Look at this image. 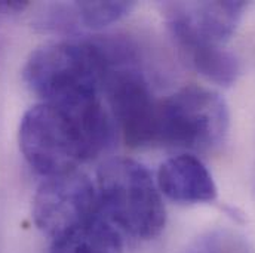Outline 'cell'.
Returning <instances> with one entry per match:
<instances>
[{"label": "cell", "instance_id": "cell-1", "mask_svg": "<svg viewBox=\"0 0 255 253\" xmlns=\"http://www.w3.org/2000/svg\"><path fill=\"white\" fill-rule=\"evenodd\" d=\"M115 132L100 98L74 105L40 102L22 116L18 141L31 169L51 178L74 172L107 151Z\"/></svg>", "mask_w": 255, "mask_h": 253}, {"label": "cell", "instance_id": "cell-2", "mask_svg": "<svg viewBox=\"0 0 255 253\" xmlns=\"http://www.w3.org/2000/svg\"><path fill=\"white\" fill-rule=\"evenodd\" d=\"M109 71L100 39L61 40L34 49L22 79L42 102L74 105L100 98Z\"/></svg>", "mask_w": 255, "mask_h": 253}, {"label": "cell", "instance_id": "cell-3", "mask_svg": "<svg viewBox=\"0 0 255 253\" xmlns=\"http://www.w3.org/2000/svg\"><path fill=\"white\" fill-rule=\"evenodd\" d=\"M97 192L101 215L129 236L151 240L163 231L165 204L144 165L127 157L107 160L98 170Z\"/></svg>", "mask_w": 255, "mask_h": 253}, {"label": "cell", "instance_id": "cell-4", "mask_svg": "<svg viewBox=\"0 0 255 253\" xmlns=\"http://www.w3.org/2000/svg\"><path fill=\"white\" fill-rule=\"evenodd\" d=\"M230 113L224 98L208 87L190 84L160 101L157 145L208 151L227 138Z\"/></svg>", "mask_w": 255, "mask_h": 253}, {"label": "cell", "instance_id": "cell-5", "mask_svg": "<svg viewBox=\"0 0 255 253\" xmlns=\"http://www.w3.org/2000/svg\"><path fill=\"white\" fill-rule=\"evenodd\" d=\"M104 90L112 111V119L127 145L142 148L157 145V123L160 101L136 67L110 70Z\"/></svg>", "mask_w": 255, "mask_h": 253}, {"label": "cell", "instance_id": "cell-6", "mask_svg": "<svg viewBox=\"0 0 255 253\" xmlns=\"http://www.w3.org/2000/svg\"><path fill=\"white\" fill-rule=\"evenodd\" d=\"M100 213L95 185L77 170L46 178L33 198L34 224L52 239Z\"/></svg>", "mask_w": 255, "mask_h": 253}, {"label": "cell", "instance_id": "cell-7", "mask_svg": "<svg viewBox=\"0 0 255 253\" xmlns=\"http://www.w3.org/2000/svg\"><path fill=\"white\" fill-rule=\"evenodd\" d=\"M245 1H169L162 12L183 52L196 46H223L236 31Z\"/></svg>", "mask_w": 255, "mask_h": 253}, {"label": "cell", "instance_id": "cell-8", "mask_svg": "<svg viewBox=\"0 0 255 253\" xmlns=\"http://www.w3.org/2000/svg\"><path fill=\"white\" fill-rule=\"evenodd\" d=\"M156 184L163 195L180 204L212 203L218 195L211 172L191 154H180L163 162Z\"/></svg>", "mask_w": 255, "mask_h": 253}, {"label": "cell", "instance_id": "cell-9", "mask_svg": "<svg viewBox=\"0 0 255 253\" xmlns=\"http://www.w3.org/2000/svg\"><path fill=\"white\" fill-rule=\"evenodd\" d=\"M49 253H124V242L100 213L54 239Z\"/></svg>", "mask_w": 255, "mask_h": 253}, {"label": "cell", "instance_id": "cell-10", "mask_svg": "<svg viewBox=\"0 0 255 253\" xmlns=\"http://www.w3.org/2000/svg\"><path fill=\"white\" fill-rule=\"evenodd\" d=\"M184 55L200 76L224 87L232 86L242 71L239 58L223 46H196Z\"/></svg>", "mask_w": 255, "mask_h": 253}, {"label": "cell", "instance_id": "cell-11", "mask_svg": "<svg viewBox=\"0 0 255 253\" xmlns=\"http://www.w3.org/2000/svg\"><path fill=\"white\" fill-rule=\"evenodd\" d=\"M73 10L77 27L101 30L119 22L133 9L132 1H74Z\"/></svg>", "mask_w": 255, "mask_h": 253}, {"label": "cell", "instance_id": "cell-12", "mask_svg": "<svg viewBox=\"0 0 255 253\" xmlns=\"http://www.w3.org/2000/svg\"><path fill=\"white\" fill-rule=\"evenodd\" d=\"M183 253H255L250 240L236 230L212 228L196 237Z\"/></svg>", "mask_w": 255, "mask_h": 253}, {"label": "cell", "instance_id": "cell-13", "mask_svg": "<svg viewBox=\"0 0 255 253\" xmlns=\"http://www.w3.org/2000/svg\"><path fill=\"white\" fill-rule=\"evenodd\" d=\"M30 6L28 1L19 0H1L0 1V15H15L24 12Z\"/></svg>", "mask_w": 255, "mask_h": 253}]
</instances>
